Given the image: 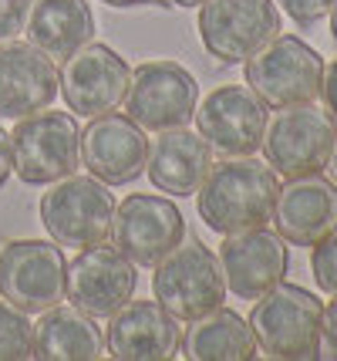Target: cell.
<instances>
[{
	"instance_id": "1",
	"label": "cell",
	"mask_w": 337,
	"mask_h": 361,
	"mask_svg": "<svg viewBox=\"0 0 337 361\" xmlns=\"http://www.w3.org/2000/svg\"><path fill=\"white\" fill-rule=\"evenodd\" d=\"M199 220L212 233H243L273 220V206L280 192V179L267 162L253 156H233L212 166L196 189Z\"/></svg>"
},
{
	"instance_id": "2",
	"label": "cell",
	"mask_w": 337,
	"mask_h": 361,
	"mask_svg": "<svg viewBox=\"0 0 337 361\" xmlns=\"http://www.w3.org/2000/svg\"><path fill=\"white\" fill-rule=\"evenodd\" d=\"M321 317L324 304L297 283H276L260 294L250 314L257 348L276 361L321 358Z\"/></svg>"
},
{
	"instance_id": "3",
	"label": "cell",
	"mask_w": 337,
	"mask_h": 361,
	"mask_svg": "<svg viewBox=\"0 0 337 361\" xmlns=\"http://www.w3.org/2000/svg\"><path fill=\"white\" fill-rule=\"evenodd\" d=\"M152 294L179 321H196L216 311L226 300V277L220 257L203 240L179 243L176 250L165 253L155 264Z\"/></svg>"
},
{
	"instance_id": "4",
	"label": "cell",
	"mask_w": 337,
	"mask_h": 361,
	"mask_svg": "<svg viewBox=\"0 0 337 361\" xmlns=\"http://www.w3.org/2000/svg\"><path fill=\"white\" fill-rule=\"evenodd\" d=\"M14 173L27 186H51L78 173L81 166V128L68 111H34L17 118L11 132Z\"/></svg>"
},
{
	"instance_id": "5",
	"label": "cell",
	"mask_w": 337,
	"mask_h": 361,
	"mask_svg": "<svg viewBox=\"0 0 337 361\" xmlns=\"http://www.w3.org/2000/svg\"><path fill=\"white\" fill-rule=\"evenodd\" d=\"M334 139V118L324 109H317L314 102H304V105H287L273 118H267L260 149L276 176L300 179V176H314L327 169Z\"/></svg>"
},
{
	"instance_id": "6",
	"label": "cell",
	"mask_w": 337,
	"mask_h": 361,
	"mask_svg": "<svg viewBox=\"0 0 337 361\" xmlns=\"http://www.w3.org/2000/svg\"><path fill=\"white\" fill-rule=\"evenodd\" d=\"M243 64H246V85L267 102V109H287L321 98L324 58L297 34L270 37Z\"/></svg>"
},
{
	"instance_id": "7",
	"label": "cell",
	"mask_w": 337,
	"mask_h": 361,
	"mask_svg": "<svg viewBox=\"0 0 337 361\" xmlns=\"http://www.w3.org/2000/svg\"><path fill=\"white\" fill-rule=\"evenodd\" d=\"M115 196L95 176H68L41 196V223L58 247L84 250L112 233Z\"/></svg>"
},
{
	"instance_id": "8",
	"label": "cell",
	"mask_w": 337,
	"mask_h": 361,
	"mask_svg": "<svg viewBox=\"0 0 337 361\" xmlns=\"http://www.w3.org/2000/svg\"><path fill=\"white\" fill-rule=\"evenodd\" d=\"M68 260L54 240H11L0 250V294L24 314H44L65 300Z\"/></svg>"
},
{
	"instance_id": "9",
	"label": "cell",
	"mask_w": 337,
	"mask_h": 361,
	"mask_svg": "<svg viewBox=\"0 0 337 361\" xmlns=\"http://www.w3.org/2000/svg\"><path fill=\"white\" fill-rule=\"evenodd\" d=\"M199 105V85L193 71L176 61H145L132 71L125 92V115L145 132L189 126Z\"/></svg>"
},
{
	"instance_id": "10",
	"label": "cell",
	"mask_w": 337,
	"mask_h": 361,
	"mask_svg": "<svg viewBox=\"0 0 337 361\" xmlns=\"http://www.w3.org/2000/svg\"><path fill=\"white\" fill-rule=\"evenodd\" d=\"M276 34H280V11L273 0H203L199 4L203 47L223 64H243Z\"/></svg>"
},
{
	"instance_id": "11",
	"label": "cell",
	"mask_w": 337,
	"mask_h": 361,
	"mask_svg": "<svg viewBox=\"0 0 337 361\" xmlns=\"http://www.w3.org/2000/svg\"><path fill=\"white\" fill-rule=\"evenodd\" d=\"M267 102L250 85H220L196 105V132L216 156H253L267 128Z\"/></svg>"
},
{
	"instance_id": "12",
	"label": "cell",
	"mask_w": 337,
	"mask_h": 361,
	"mask_svg": "<svg viewBox=\"0 0 337 361\" xmlns=\"http://www.w3.org/2000/svg\"><path fill=\"white\" fill-rule=\"evenodd\" d=\"M112 240L135 267H155L186 240V220L172 200L135 192L115 206Z\"/></svg>"
},
{
	"instance_id": "13",
	"label": "cell",
	"mask_w": 337,
	"mask_h": 361,
	"mask_svg": "<svg viewBox=\"0 0 337 361\" xmlns=\"http://www.w3.org/2000/svg\"><path fill=\"white\" fill-rule=\"evenodd\" d=\"M132 81L129 61L112 51L108 44H88L78 47L71 58L61 64V98L75 115L84 118H98L105 111H115L125 102Z\"/></svg>"
},
{
	"instance_id": "14",
	"label": "cell",
	"mask_w": 337,
	"mask_h": 361,
	"mask_svg": "<svg viewBox=\"0 0 337 361\" xmlns=\"http://www.w3.org/2000/svg\"><path fill=\"white\" fill-rule=\"evenodd\" d=\"M135 264L118 247L91 243L68 264L65 298L88 317H112L135 298Z\"/></svg>"
},
{
	"instance_id": "15",
	"label": "cell",
	"mask_w": 337,
	"mask_h": 361,
	"mask_svg": "<svg viewBox=\"0 0 337 361\" xmlns=\"http://www.w3.org/2000/svg\"><path fill=\"white\" fill-rule=\"evenodd\" d=\"M148 139L139 122L122 111H105L81 132V162L105 186H129L145 173Z\"/></svg>"
},
{
	"instance_id": "16",
	"label": "cell",
	"mask_w": 337,
	"mask_h": 361,
	"mask_svg": "<svg viewBox=\"0 0 337 361\" xmlns=\"http://www.w3.org/2000/svg\"><path fill=\"white\" fill-rule=\"evenodd\" d=\"M220 267L226 277V290L243 300H257L270 287L287 277L290 253L287 240L267 226L226 233L220 243Z\"/></svg>"
},
{
	"instance_id": "17",
	"label": "cell",
	"mask_w": 337,
	"mask_h": 361,
	"mask_svg": "<svg viewBox=\"0 0 337 361\" xmlns=\"http://www.w3.org/2000/svg\"><path fill=\"white\" fill-rule=\"evenodd\" d=\"M182 331L159 300H129L108 317L105 351L118 361H169L179 355Z\"/></svg>"
},
{
	"instance_id": "18",
	"label": "cell",
	"mask_w": 337,
	"mask_h": 361,
	"mask_svg": "<svg viewBox=\"0 0 337 361\" xmlns=\"http://www.w3.org/2000/svg\"><path fill=\"white\" fill-rule=\"evenodd\" d=\"M58 64L31 41H0V118H27L58 98Z\"/></svg>"
},
{
	"instance_id": "19",
	"label": "cell",
	"mask_w": 337,
	"mask_h": 361,
	"mask_svg": "<svg viewBox=\"0 0 337 361\" xmlns=\"http://www.w3.org/2000/svg\"><path fill=\"white\" fill-rule=\"evenodd\" d=\"M273 226L293 247H314L337 230V183L327 176L287 179L276 192Z\"/></svg>"
},
{
	"instance_id": "20",
	"label": "cell",
	"mask_w": 337,
	"mask_h": 361,
	"mask_svg": "<svg viewBox=\"0 0 337 361\" xmlns=\"http://www.w3.org/2000/svg\"><path fill=\"white\" fill-rule=\"evenodd\" d=\"M212 169V149L206 139L193 128L179 126L159 132V139L148 145L145 159V173L152 179V186L172 196H193L203 186L206 173Z\"/></svg>"
},
{
	"instance_id": "21",
	"label": "cell",
	"mask_w": 337,
	"mask_h": 361,
	"mask_svg": "<svg viewBox=\"0 0 337 361\" xmlns=\"http://www.w3.org/2000/svg\"><path fill=\"white\" fill-rule=\"evenodd\" d=\"M24 34L48 58L65 61L95 37V14L84 0H34Z\"/></svg>"
},
{
	"instance_id": "22",
	"label": "cell",
	"mask_w": 337,
	"mask_h": 361,
	"mask_svg": "<svg viewBox=\"0 0 337 361\" xmlns=\"http://www.w3.org/2000/svg\"><path fill=\"white\" fill-rule=\"evenodd\" d=\"M105 351V334L95 317L78 311L75 304L48 307L34 324V358L41 361H95Z\"/></svg>"
},
{
	"instance_id": "23",
	"label": "cell",
	"mask_w": 337,
	"mask_h": 361,
	"mask_svg": "<svg viewBox=\"0 0 337 361\" xmlns=\"http://www.w3.org/2000/svg\"><path fill=\"white\" fill-rule=\"evenodd\" d=\"M182 355L189 361H250L257 358V338L250 324L229 307H216L209 314L189 321L182 334Z\"/></svg>"
},
{
	"instance_id": "24",
	"label": "cell",
	"mask_w": 337,
	"mask_h": 361,
	"mask_svg": "<svg viewBox=\"0 0 337 361\" xmlns=\"http://www.w3.org/2000/svg\"><path fill=\"white\" fill-rule=\"evenodd\" d=\"M34 358V324L11 300H0V361Z\"/></svg>"
},
{
	"instance_id": "25",
	"label": "cell",
	"mask_w": 337,
	"mask_h": 361,
	"mask_svg": "<svg viewBox=\"0 0 337 361\" xmlns=\"http://www.w3.org/2000/svg\"><path fill=\"white\" fill-rule=\"evenodd\" d=\"M310 270H314V281L324 294H337V230L331 236H324L321 243H314Z\"/></svg>"
},
{
	"instance_id": "26",
	"label": "cell",
	"mask_w": 337,
	"mask_h": 361,
	"mask_svg": "<svg viewBox=\"0 0 337 361\" xmlns=\"http://www.w3.org/2000/svg\"><path fill=\"white\" fill-rule=\"evenodd\" d=\"M31 4L34 0H0V41H14L17 34H24Z\"/></svg>"
},
{
	"instance_id": "27",
	"label": "cell",
	"mask_w": 337,
	"mask_h": 361,
	"mask_svg": "<svg viewBox=\"0 0 337 361\" xmlns=\"http://www.w3.org/2000/svg\"><path fill=\"white\" fill-rule=\"evenodd\" d=\"M276 4L287 11V17L293 20V24H300V27H314L317 20L327 17V11H331V4H334V0H276Z\"/></svg>"
},
{
	"instance_id": "28",
	"label": "cell",
	"mask_w": 337,
	"mask_h": 361,
	"mask_svg": "<svg viewBox=\"0 0 337 361\" xmlns=\"http://www.w3.org/2000/svg\"><path fill=\"white\" fill-rule=\"evenodd\" d=\"M334 300H327L321 317V348H327V355L337 358V294H331Z\"/></svg>"
},
{
	"instance_id": "29",
	"label": "cell",
	"mask_w": 337,
	"mask_h": 361,
	"mask_svg": "<svg viewBox=\"0 0 337 361\" xmlns=\"http://www.w3.org/2000/svg\"><path fill=\"white\" fill-rule=\"evenodd\" d=\"M321 98H324V111L334 118L337 126V58L324 68V81H321Z\"/></svg>"
},
{
	"instance_id": "30",
	"label": "cell",
	"mask_w": 337,
	"mask_h": 361,
	"mask_svg": "<svg viewBox=\"0 0 337 361\" xmlns=\"http://www.w3.org/2000/svg\"><path fill=\"white\" fill-rule=\"evenodd\" d=\"M11 173H14V159H11V132H4V126H0V189L7 186Z\"/></svg>"
},
{
	"instance_id": "31",
	"label": "cell",
	"mask_w": 337,
	"mask_h": 361,
	"mask_svg": "<svg viewBox=\"0 0 337 361\" xmlns=\"http://www.w3.org/2000/svg\"><path fill=\"white\" fill-rule=\"evenodd\" d=\"M108 7H118V11H129V7H145V4H159V0H101Z\"/></svg>"
},
{
	"instance_id": "32",
	"label": "cell",
	"mask_w": 337,
	"mask_h": 361,
	"mask_svg": "<svg viewBox=\"0 0 337 361\" xmlns=\"http://www.w3.org/2000/svg\"><path fill=\"white\" fill-rule=\"evenodd\" d=\"M327 173L337 183V139H334V149H331V159H327Z\"/></svg>"
},
{
	"instance_id": "33",
	"label": "cell",
	"mask_w": 337,
	"mask_h": 361,
	"mask_svg": "<svg viewBox=\"0 0 337 361\" xmlns=\"http://www.w3.org/2000/svg\"><path fill=\"white\" fill-rule=\"evenodd\" d=\"M327 14H331V37H334V44H337V0L331 4V11H327Z\"/></svg>"
},
{
	"instance_id": "34",
	"label": "cell",
	"mask_w": 337,
	"mask_h": 361,
	"mask_svg": "<svg viewBox=\"0 0 337 361\" xmlns=\"http://www.w3.org/2000/svg\"><path fill=\"white\" fill-rule=\"evenodd\" d=\"M169 4H172V7H199L203 0H169Z\"/></svg>"
}]
</instances>
